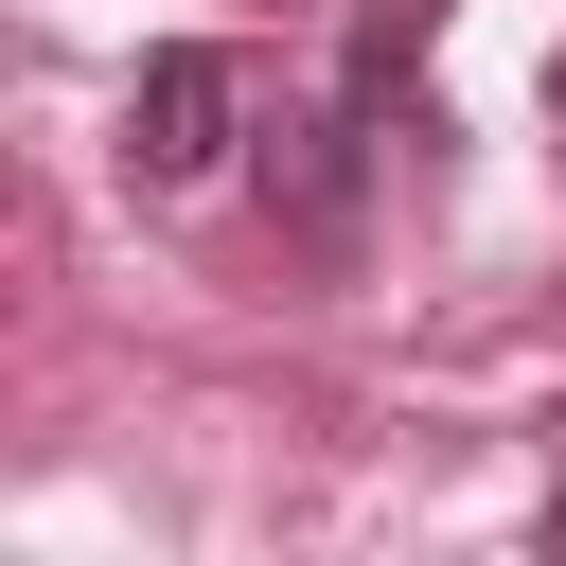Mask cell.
<instances>
[{
    "label": "cell",
    "mask_w": 566,
    "mask_h": 566,
    "mask_svg": "<svg viewBox=\"0 0 566 566\" xmlns=\"http://www.w3.org/2000/svg\"><path fill=\"white\" fill-rule=\"evenodd\" d=\"M424 35H442V0H371L354 53H336V88H354L389 142H442V106H424Z\"/></svg>",
    "instance_id": "obj_3"
},
{
    "label": "cell",
    "mask_w": 566,
    "mask_h": 566,
    "mask_svg": "<svg viewBox=\"0 0 566 566\" xmlns=\"http://www.w3.org/2000/svg\"><path fill=\"white\" fill-rule=\"evenodd\" d=\"M371 142H389V124H371L354 88L265 124V230H283L301 265H354V248H371Z\"/></svg>",
    "instance_id": "obj_1"
},
{
    "label": "cell",
    "mask_w": 566,
    "mask_h": 566,
    "mask_svg": "<svg viewBox=\"0 0 566 566\" xmlns=\"http://www.w3.org/2000/svg\"><path fill=\"white\" fill-rule=\"evenodd\" d=\"M548 124H566V53H548Z\"/></svg>",
    "instance_id": "obj_5"
},
{
    "label": "cell",
    "mask_w": 566,
    "mask_h": 566,
    "mask_svg": "<svg viewBox=\"0 0 566 566\" xmlns=\"http://www.w3.org/2000/svg\"><path fill=\"white\" fill-rule=\"evenodd\" d=\"M531 548H548V566H566V495H548V531H531Z\"/></svg>",
    "instance_id": "obj_4"
},
{
    "label": "cell",
    "mask_w": 566,
    "mask_h": 566,
    "mask_svg": "<svg viewBox=\"0 0 566 566\" xmlns=\"http://www.w3.org/2000/svg\"><path fill=\"white\" fill-rule=\"evenodd\" d=\"M548 442H566V389H548Z\"/></svg>",
    "instance_id": "obj_6"
},
{
    "label": "cell",
    "mask_w": 566,
    "mask_h": 566,
    "mask_svg": "<svg viewBox=\"0 0 566 566\" xmlns=\"http://www.w3.org/2000/svg\"><path fill=\"white\" fill-rule=\"evenodd\" d=\"M442 18H460V0H442Z\"/></svg>",
    "instance_id": "obj_7"
},
{
    "label": "cell",
    "mask_w": 566,
    "mask_h": 566,
    "mask_svg": "<svg viewBox=\"0 0 566 566\" xmlns=\"http://www.w3.org/2000/svg\"><path fill=\"white\" fill-rule=\"evenodd\" d=\"M230 142H248V71H230L212 35L142 53V88H124V177H142V195H195Z\"/></svg>",
    "instance_id": "obj_2"
}]
</instances>
